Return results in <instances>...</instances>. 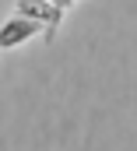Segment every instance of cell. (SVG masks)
I'll use <instances>...</instances> for the list:
<instances>
[{
  "mask_svg": "<svg viewBox=\"0 0 137 151\" xmlns=\"http://www.w3.org/2000/svg\"><path fill=\"white\" fill-rule=\"evenodd\" d=\"M14 14L39 21V25L46 28V39H53L60 18H63V7H56L53 0H18V4H14Z\"/></svg>",
  "mask_w": 137,
  "mask_h": 151,
  "instance_id": "obj_1",
  "label": "cell"
},
{
  "mask_svg": "<svg viewBox=\"0 0 137 151\" xmlns=\"http://www.w3.org/2000/svg\"><path fill=\"white\" fill-rule=\"evenodd\" d=\"M39 32H42V25H39V21L14 14L11 21H4V25H0V49H14V46L28 42V39L39 35Z\"/></svg>",
  "mask_w": 137,
  "mask_h": 151,
  "instance_id": "obj_2",
  "label": "cell"
},
{
  "mask_svg": "<svg viewBox=\"0 0 137 151\" xmlns=\"http://www.w3.org/2000/svg\"><path fill=\"white\" fill-rule=\"evenodd\" d=\"M53 4H56V7H63V11H67L70 4H74V0H53Z\"/></svg>",
  "mask_w": 137,
  "mask_h": 151,
  "instance_id": "obj_3",
  "label": "cell"
}]
</instances>
